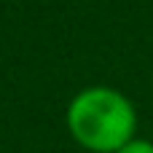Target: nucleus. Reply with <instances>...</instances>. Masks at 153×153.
Returning a JSON list of instances; mask_svg holds the SVG:
<instances>
[{"label":"nucleus","mask_w":153,"mask_h":153,"mask_svg":"<svg viewBox=\"0 0 153 153\" xmlns=\"http://www.w3.org/2000/svg\"><path fill=\"white\" fill-rule=\"evenodd\" d=\"M70 137L91 153H116L137 137V110L132 100L113 86L81 89L65 113Z\"/></svg>","instance_id":"obj_1"},{"label":"nucleus","mask_w":153,"mask_h":153,"mask_svg":"<svg viewBox=\"0 0 153 153\" xmlns=\"http://www.w3.org/2000/svg\"><path fill=\"white\" fill-rule=\"evenodd\" d=\"M116 153H153V143L143 140V137H132L124 148H118Z\"/></svg>","instance_id":"obj_2"}]
</instances>
